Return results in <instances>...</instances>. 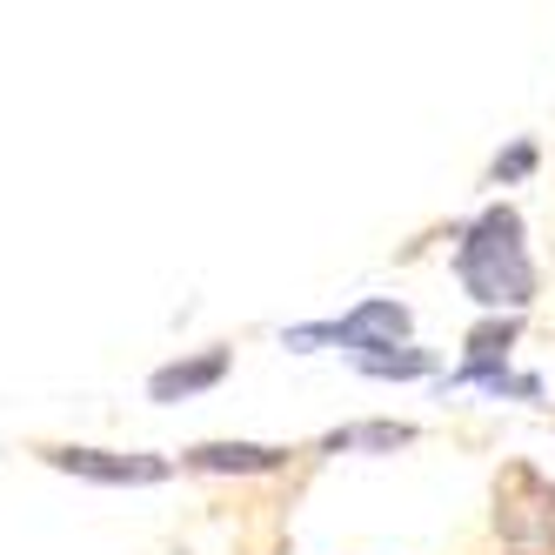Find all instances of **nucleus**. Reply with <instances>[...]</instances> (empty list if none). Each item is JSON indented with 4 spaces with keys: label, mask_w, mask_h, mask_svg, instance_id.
<instances>
[{
    "label": "nucleus",
    "mask_w": 555,
    "mask_h": 555,
    "mask_svg": "<svg viewBox=\"0 0 555 555\" xmlns=\"http://www.w3.org/2000/svg\"><path fill=\"white\" fill-rule=\"evenodd\" d=\"M455 274H462V288L468 301H482V308H508V314H522L535 301V261H529V242H522V215H515L508 202L482 208L468 228H462V248H455Z\"/></svg>",
    "instance_id": "1"
},
{
    "label": "nucleus",
    "mask_w": 555,
    "mask_h": 555,
    "mask_svg": "<svg viewBox=\"0 0 555 555\" xmlns=\"http://www.w3.org/2000/svg\"><path fill=\"white\" fill-rule=\"evenodd\" d=\"M495 529L515 542V548H542L555 555V482L535 468L515 462L502 482H495Z\"/></svg>",
    "instance_id": "2"
},
{
    "label": "nucleus",
    "mask_w": 555,
    "mask_h": 555,
    "mask_svg": "<svg viewBox=\"0 0 555 555\" xmlns=\"http://www.w3.org/2000/svg\"><path fill=\"white\" fill-rule=\"evenodd\" d=\"M308 341H335L348 354H362V362H375V354H388V348L409 341V308L402 301H362V308H348L341 322L288 328V348H308Z\"/></svg>",
    "instance_id": "3"
},
{
    "label": "nucleus",
    "mask_w": 555,
    "mask_h": 555,
    "mask_svg": "<svg viewBox=\"0 0 555 555\" xmlns=\"http://www.w3.org/2000/svg\"><path fill=\"white\" fill-rule=\"evenodd\" d=\"M48 462L61 475L107 482V489H141V482H162V475H168L162 455H121V449H48Z\"/></svg>",
    "instance_id": "4"
},
{
    "label": "nucleus",
    "mask_w": 555,
    "mask_h": 555,
    "mask_svg": "<svg viewBox=\"0 0 555 555\" xmlns=\"http://www.w3.org/2000/svg\"><path fill=\"white\" fill-rule=\"evenodd\" d=\"M181 462L202 468V475H268V468L288 462V449H268V442H202V449H188Z\"/></svg>",
    "instance_id": "5"
},
{
    "label": "nucleus",
    "mask_w": 555,
    "mask_h": 555,
    "mask_svg": "<svg viewBox=\"0 0 555 555\" xmlns=\"http://www.w3.org/2000/svg\"><path fill=\"white\" fill-rule=\"evenodd\" d=\"M228 375V348H208V354H194V362H168V369H154L147 395L154 402H188V395H202Z\"/></svg>",
    "instance_id": "6"
},
{
    "label": "nucleus",
    "mask_w": 555,
    "mask_h": 555,
    "mask_svg": "<svg viewBox=\"0 0 555 555\" xmlns=\"http://www.w3.org/2000/svg\"><path fill=\"white\" fill-rule=\"evenodd\" d=\"M515 335H522V322H515V314H489L482 328H468V362L455 369V382L508 369V348H515Z\"/></svg>",
    "instance_id": "7"
},
{
    "label": "nucleus",
    "mask_w": 555,
    "mask_h": 555,
    "mask_svg": "<svg viewBox=\"0 0 555 555\" xmlns=\"http://www.w3.org/2000/svg\"><path fill=\"white\" fill-rule=\"evenodd\" d=\"M402 442H415V428L409 422H362V428H335V435H322V449H402Z\"/></svg>",
    "instance_id": "8"
},
{
    "label": "nucleus",
    "mask_w": 555,
    "mask_h": 555,
    "mask_svg": "<svg viewBox=\"0 0 555 555\" xmlns=\"http://www.w3.org/2000/svg\"><path fill=\"white\" fill-rule=\"evenodd\" d=\"M435 362L422 348H388V354H375V362H362V375H375V382H409V375H428Z\"/></svg>",
    "instance_id": "9"
},
{
    "label": "nucleus",
    "mask_w": 555,
    "mask_h": 555,
    "mask_svg": "<svg viewBox=\"0 0 555 555\" xmlns=\"http://www.w3.org/2000/svg\"><path fill=\"white\" fill-rule=\"evenodd\" d=\"M529 168H535V147H529V141H515L502 162H495V181H522Z\"/></svg>",
    "instance_id": "10"
}]
</instances>
